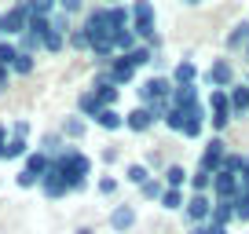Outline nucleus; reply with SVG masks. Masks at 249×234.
<instances>
[{
    "label": "nucleus",
    "instance_id": "1",
    "mask_svg": "<svg viewBox=\"0 0 249 234\" xmlns=\"http://www.w3.org/2000/svg\"><path fill=\"white\" fill-rule=\"evenodd\" d=\"M55 165L62 168V176H66V183H70V194H77V190H85V187H88L92 161H88L81 150H66L62 157H55Z\"/></svg>",
    "mask_w": 249,
    "mask_h": 234
},
{
    "label": "nucleus",
    "instance_id": "2",
    "mask_svg": "<svg viewBox=\"0 0 249 234\" xmlns=\"http://www.w3.org/2000/svg\"><path fill=\"white\" fill-rule=\"evenodd\" d=\"M85 33H88V48L114 37V30H110V8H95L92 15L85 18Z\"/></svg>",
    "mask_w": 249,
    "mask_h": 234
},
{
    "label": "nucleus",
    "instance_id": "3",
    "mask_svg": "<svg viewBox=\"0 0 249 234\" xmlns=\"http://www.w3.org/2000/svg\"><path fill=\"white\" fill-rule=\"evenodd\" d=\"M172 81L169 77H147L140 84V106H150V102H158V99H172Z\"/></svg>",
    "mask_w": 249,
    "mask_h": 234
},
{
    "label": "nucleus",
    "instance_id": "4",
    "mask_svg": "<svg viewBox=\"0 0 249 234\" xmlns=\"http://www.w3.org/2000/svg\"><path fill=\"white\" fill-rule=\"evenodd\" d=\"M183 216L191 219L195 227L209 223V216H213V198H209V194H191V198L183 201Z\"/></svg>",
    "mask_w": 249,
    "mask_h": 234
},
{
    "label": "nucleus",
    "instance_id": "5",
    "mask_svg": "<svg viewBox=\"0 0 249 234\" xmlns=\"http://www.w3.org/2000/svg\"><path fill=\"white\" fill-rule=\"evenodd\" d=\"M224 157H227V143L220 139V135H213V139L205 143V150H202V165H198V168L216 176V172L224 168Z\"/></svg>",
    "mask_w": 249,
    "mask_h": 234
},
{
    "label": "nucleus",
    "instance_id": "6",
    "mask_svg": "<svg viewBox=\"0 0 249 234\" xmlns=\"http://www.w3.org/2000/svg\"><path fill=\"white\" fill-rule=\"evenodd\" d=\"M40 194L44 198H66L70 194V183H66V176H62V168L52 161V168H48V176L40 180Z\"/></svg>",
    "mask_w": 249,
    "mask_h": 234
},
{
    "label": "nucleus",
    "instance_id": "7",
    "mask_svg": "<svg viewBox=\"0 0 249 234\" xmlns=\"http://www.w3.org/2000/svg\"><path fill=\"white\" fill-rule=\"evenodd\" d=\"M202 81H205L209 88H231V84H234V70H231V63H227V59H216V63L205 70Z\"/></svg>",
    "mask_w": 249,
    "mask_h": 234
},
{
    "label": "nucleus",
    "instance_id": "8",
    "mask_svg": "<svg viewBox=\"0 0 249 234\" xmlns=\"http://www.w3.org/2000/svg\"><path fill=\"white\" fill-rule=\"evenodd\" d=\"M26 26H30V11H26V8H22V0H18L15 8L4 11V33H8V37H22Z\"/></svg>",
    "mask_w": 249,
    "mask_h": 234
},
{
    "label": "nucleus",
    "instance_id": "9",
    "mask_svg": "<svg viewBox=\"0 0 249 234\" xmlns=\"http://www.w3.org/2000/svg\"><path fill=\"white\" fill-rule=\"evenodd\" d=\"M213 198H216V201H231V198H238V176H231V172L220 168L216 176H213Z\"/></svg>",
    "mask_w": 249,
    "mask_h": 234
},
{
    "label": "nucleus",
    "instance_id": "10",
    "mask_svg": "<svg viewBox=\"0 0 249 234\" xmlns=\"http://www.w3.org/2000/svg\"><path fill=\"white\" fill-rule=\"evenodd\" d=\"M154 114H150V106H136L124 114V128H132V132H147V128H154Z\"/></svg>",
    "mask_w": 249,
    "mask_h": 234
},
{
    "label": "nucleus",
    "instance_id": "11",
    "mask_svg": "<svg viewBox=\"0 0 249 234\" xmlns=\"http://www.w3.org/2000/svg\"><path fill=\"white\" fill-rule=\"evenodd\" d=\"M110 77H114V84L121 88V84H132L136 81V66L124 59V55H117L114 63H110Z\"/></svg>",
    "mask_w": 249,
    "mask_h": 234
},
{
    "label": "nucleus",
    "instance_id": "12",
    "mask_svg": "<svg viewBox=\"0 0 249 234\" xmlns=\"http://www.w3.org/2000/svg\"><path fill=\"white\" fill-rule=\"evenodd\" d=\"M227 99H231V117H246L249 114V84H231Z\"/></svg>",
    "mask_w": 249,
    "mask_h": 234
},
{
    "label": "nucleus",
    "instance_id": "13",
    "mask_svg": "<svg viewBox=\"0 0 249 234\" xmlns=\"http://www.w3.org/2000/svg\"><path fill=\"white\" fill-rule=\"evenodd\" d=\"M99 110H103V102H99V95H95L92 88L77 95V114L85 117V121H95V117H99Z\"/></svg>",
    "mask_w": 249,
    "mask_h": 234
},
{
    "label": "nucleus",
    "instance_id": "14",
    "mask_svg": "<svg viewBox=\"0 0 249 234\" xmlns=\"http://www.w3.org/2000/svg\"><path fill=\"white\" fill-rule=\"evenodd\" d=\"M132 223H136V209H132V205H117V209L110 212V227H114L117 234L132 231Z\"/></svg>",
    "mask_w": 249,
    "mask_h": 234
},
{
    "label": "nucleus",
    "instance_id": "15",
    "mask_svg": "<svg viewBox=\"0 0 249 234\" xmlns=\"http://www.w3.org/2000/svg\"><path fill=\"white\" fill-rule=\"evenodd\" d=\"M172 106H176V110L198 106V88H195V84H179V88H172Z\"/></svg>",
    "mask_w": 249,
    "mask_h": 234
},
{
    "label": "nucleus",
    "instance_id": "16",
    "mask_svg": "<svg viewBox=\"0 0 249 234\" xmlns=\"http://www.w3.org/2000/svg\"><path fill=\"white\" fill-rule=\"evenodd\" d=\"M48 168H52V157L48 154H40V150H30V154H26V172H33L37 180H44Z\"/></svg>",
    "mask_w": 249,
    "mask_h": 234
},
{
    "label": "nucleus",
    "instance_id": "17",
    "mask_svg": "<svg viewBox=\"0 0 249 234\" xmlns=\"http://www.w3.org/2000/svg\"><path fill=\"white\" fill-rule=\"evenodd\" d=\"M231 219H234V198H231V201H216V198H213V216H209V223L227 227Z\"/></svg>",
    "mask_w": 249,
    "mask_h": 234
},
{
    "label": "nucleus",
    "instance_id": "18",
    "mask_svg": "<svg viewBox=\"0 0 249 234\" xmlns=\"http://www.w3.org/2000/svg\"><path fill=\"white\" fill-rule=\"evenodd\" d=\"M198 81V66L191 63V59H183V63H176V70H172V84H195Z\"/></svg>",
    "mask_w": 249,
    "mask_h": 234
},
{
    "label": "nucleus",
    "instance_id": "19",
    "mask_svg": "<svg viewBox=\"0 0 249 234\" xmlns=\"http://www.w3.org/2000/svg\"><path fill=\"white\" fill-rule=\"evenodd\" d=\"M95 125L107 128V132H117V128H124V117L117 114L114 106H103V110H99V117H95Z\"/></svg>",
    "mask_w": 249,
    "mask_h": 234
},
{
    "label": "nucleus",
    "instance_id": "20",
    "mask_svg": "<svg viewBox=\"0 0 249 234\" xmlns=\"http://www.w3.org/2000/svg\"><path fill=\"white\" fill-rule=\"evenodd\" d=\"M205 110H209V114H231V99H227L224 88H213V92H209V102H205Z\"/></svg>",
    "mask_w": 249,
    "mask_h": 234
},
{
    "label": "nucleus",
    "instance_id": "21",
    "mask_svg": "<svg viewBox=\"0 0 249 234\" xmlns=\"http://www.w3.org/2000/svg\"><path fill=\"white\" fill-rule=\"evenodd\" d=\"M40 154H48L52 161L66 154V139H62V132L59 135H44V139H40Z\"/></svg>",
    "mask_w": 249,
    "mask_h": 234
},
{
    "label": "nucleus",
    "instance_id": "22",
    "mask_svg": "<svg viewBox=\"0 0 249 234\" xmlns=\"http://www.w3.org/2000/svg\"><path fill=\"white\" fill-rule=\"evenodd\" d=\"M88 132V121L85 117H66V121H62V139H81V135Z\"/></svg>",
    "mask_w": 249,
    "mask_h": 234
},
{
    "label": "nucleus",
    "instance_id": "23",
    "mask_svg": "<svg viewBox=\"0 0 249 234\" xmlns=\"http://www.w3.org/2000/svg\"><path fill=\"white\" fill-rule=\"evenodd\" d=\"M249 44V18H242V22L231 26V33H227V48H246Z\"/></svg>",
    "mask_w": 249,
    "mask_h": 234
},
{
    "label": "nucleus",
    "instance_id": "24",
    "mask_svg": "<svg viewBox=\"0 0 249 234\" xmlns=\"http://www.w3.org/2000/svg\"><path fill=\"white\" fill-rule=\"evenodd\" d=\"M191 180V172L183 168V165H169L165 168V187H172V190H183V183Z\"/></svg>",
    "mask_w": 249,
    "mask_h": 234
},
{
    "label": "nucleus",
    "instance_id": "25",
    "mask_svg": "<svg viewBox=\"0 0 249 234\" xmlns=\"http://www.w3.org/2000/svg\"><path fill=\"white\" fill-rule=\"evenodd\" d=\"M124 59H128V63H132V66H136V70H140V66H147V63H154V48H150V44H136V48H132V51L124 55Z\"/></svg>",
    "mask_w": 249,
    "mask_h": 234
},
{
    "label": "nucleus",
    "instance_id": "26",
    "mask_svg": "<svg viewBox=\"0 0 249 234\" xmlns=\"http://www.w3.org/2000/svg\"><path fill=\"white\" fill-rule=\"evenodd\" d=\"M187 187H191V194H209L213 190V172H202L198 168L191 180H187Z\"/></svg>",
    "mask_w": 249,
    "mask_h": 234
},
{
    "label": "nucleus",
    "instance_id": "27",
    "mask_svg": "<svg viewBox=\"0 0 249 234\" xmlns=\"http://www.w3.org/2000/svg\"><path fill=\"white\" fill-rule=\"evenodd\" d=\"M128 26H132V11L128 8H121V4H114V8H110V30H128Z\"/></svg>",
    "mask_w": 249,
    "mask_h": 234
},
{
    "label": "nucleus",
    "instance_id": "28",
    "mask_svg": "<svg viewBox=\"0 0 249 234\" xmlns=\"http://www.w3.org/2000/svg\"><path fill=\"white\" fill-rule=\"evenodd\" d=\"M110 40H114V51H121V55H128V51L136 48V33H132V30H117Z\"/></svg>",
    "mask_w": 249,
    "mask_h": 234
},
{
    "label": "nucleus",
    "instance_id": "29",
    "mask_svg": "<svg viewBox=\"0 0 249 234\" xmlns=\"http://www.w3.org/2000/svg\"><path fill=\"white\" fill-rule=\"evenodd\" d=\"M124 180L132 183V187H143V183L150 180V172H147V165H128V168H124Z\"/></svg>",
    "mask_w": 249,
    "mask_h": 234
},
{
    "label": "nucleus",
    "instance_id": "30",
    "mask_svg": "<svg viewBox=\"0 0 249 234\" xmlns=\"http://www.w3.org/2000/svg\"><path fill=\"white\" fill-rule=\"evenodd\" d=\"M22 8L30 11V15H44V18H52L55 4H52V0H22Z\"/></svg>",
    "mask_w": 249,
    "mask_h": 234
},
{
    "label": "nucleus",
    "instance_id": "31",
    "mask_svg": "<svg viewBox=\"0 0 249 234\" xmlns=\"http://www.w3.org/2000/svg\"><path fill=\"white\" fill-rule=\"evenodd\" d=\"M161 209H169V212L183 209V190H172V187H165V194H161Z\"/></svg>",
    "mask_w": 249,
    "mask_h": 234
},
{
    "label": "nucleus",
    "instance_id": "32",
    "mask_svg": "<svg viewBox=\"0 0 249 234\" xmlns=\"http://www.w3.org/2000/svg\"><path fill=\"white\" fill-rule=\"evenodd\" d=\"M140 194L147 198V201H161V194H165V183H161V180H147V183L140 187Z\"/></svg>",
    "mask_w": 249,
    "mask_h": 234
},
{
    "label": "nucleus",
    "instance_id": "33",
    "mask_svg": "<svg viewBox=\"0 0 249 234\" xmlns=\"http://www.w3.org/2000/svg\"><path fill=\"white\" fill-rule=\"evenodd\" d=\"M26 154H30V143H26V139H15V135H11L8 147H4V157H26Z\"/></svg>",
    "mask_w": 249,
    "mask_h": 234
},
{
    "label": "nucleus",
    "instance_id": "34",
    "mask_svg": "<svg viewBox=\"0 0 249 234\" xmlns=\"http://www.w3.org/2000/svg\"><path fill=\"white\" fill-rule=\"evenodd\" d=\"M40 48L44 44H40V37H33V33H22V37H18V51L22 55H37Z\"/></svg>",
    "mask_w": 249,
    "mask_h": 234
},
{
    "label": "nucleus",
    "instance_id": "35",
    "mask_svg": "<svg viewBox=\"0 0 249 234\" xmlns=\"http://www.w3.org/2000/svg\"><path fill=\"white\" fill-rule=\"evenodd\" d=\"M18 59V44H11V40H0V66H8L11 70V63Z\"/></svg>",
    "mask_w": 249,
    "mask_h": 234
},
{
    "label": "nucleus",
    "instance_id": "36",
    "mask_svg": "<svg viewBox=\"0 0 249 234\" xmlns=\"http://www.w3.org/2000/svg\"><path fill=\"white\" fill-rule=\"evenodd\" d=\"M246 161H249L246 154H227V157H224V172H231V176H238V172L246 168Z\"/></svg>",
    "mask_w": 249,
    "mask_h": 234
},
{
    "label": "nucleus",
    "instance_id": "37",
    "mask_svg": "<svg viewBox=\"0 0 249 234\" xmlns=\"http://www.w3.org/2000/svg\"><path fill=\"white\" fill-rule=\"evenodd\" d=\"M165 125H169L172 132H183V125H187V114H183V110H176V106H172L169 114H165Z\"/></svg>",
    "mask_w": 249,
    "mask_h": 234
},
{
    "label": "nucleus",
    "instance_id": "38",
    "mask_svg": "<svg viewBox=\"0 0 249 234\" xmlns=\"http://www.w3.org/2000/svg\"><path fill=\"white\" fill-rule=\"evenodd\" d=\"M52 30L66 37V33H70V15H66V11H52Z\"/></svg>",
    "mask_w": 249,
    "mask_h": 234
},
{
    "label": "nucleus",
    "instance_id": "39",
    "mask_svg": "<svg viewBox=\"0 0 249 234\" xmlns=\"http://www.w3.org/2000/svg\"><path fill=\"white\" fill-rule=\"evenodd\" d=\"M40 44H44V51H62V44H66V37H62V33H44V40H40Z\"/></svg>",
    "mask_w": 249,
    "mask_h": 234
},
{
    "label": "nucleus",
    "instance_id": "40",
    "mask_svg": "<svg viewBox=\"0 0 249 234\" xmlns=\"http://www.w3.org/2000/svg\"><path fill=\"white\" fill-rule=\"evenodd\" d=\"M33 66H37V63H33V55H22V51H18V59L11 63V73H33Z\"/></svg>",
    "mask_w": 249,
    "mask_h": 234
},
{
    "label": "nucleus",
    "instance_id": "41",
    "mask_svg": "<svg viewBox=\"0 0 249 234\" xmlns=\"http://www.w3.org/2000/svg\"><path fill=\"white\" fill-rule=\"evenodd\" d=\"M234 219L249 223V194H238V198H234Z\"/></svg>",
    "mask_w": 249,
    "mask_h": 234
},
{
    "label": "nucleus",
    "instance_id": "42",
    "mask_svg": "<svg viewBox=\"0 0 249 234\" xmlns=\"http://www.w3.org/2000/svg\"><path fill=\"white\" fill-rule=\"evenodd\" d=\"M15 183H18V187H22V190H30V187H40V180H37V176H33V172H18V176H15Z\"/></svg>",
    "mask_w": 249,
    "mask_h": 234
},
{
    "label": "nucleus",
    "instance_id": "43",
    "mask_svg": "<svg viewBox=\"0 0 249 234\" xmlns=\"http://www.w3.org/2000/svg\"><path fill=\"white\" fill-rule=\"evenodd\" d=\"M209 125H213V132H224L231 125V114H209Z\"/></svg>",
    "mask_w": 249,
    "mask_h": 234
},
{
    "label": "nucleus",
    "instance_id": "44",
    "mask_svg": "<svg viewBox=\"0 0 249 234\" xmlns=\"http://www.w3.org/2000/svg\"><path fill=\"white\" fill-rule=\"evenodd\" d=\"M95 190H99V194H114V190H117V180H114V176H103V180L95 183Z\"/></svg>",
    "mask_w": 249,
    "mask_h": 234
},
{
    "label": "nucleus",
    "instance_id": "45",
    "mask_svg": "<svg viewBox=\"0 0 249 234\" xmlns=\"http://www.w3.org/2000/svg\"><path fill=\"white\" fill-rule=\"evenodd\" d=\"M11 135H15V139H26V135H30V121H15V125H11Z\"/></svg>",
    "mask_w": 249,
    "mask_h": 234
},
{
    "label": "nucleus",
    "instance_id": "46",
    "mask_svg": "<svg viewBox=\"0 0 249 234\" xmlns=\"http://www.w3.org/2000/svg\"><path fill=\"white\" fill-rule=\"evenodd\" d=\"M70 44H73V48H88V33H85V30H73V33H70Z\"/></svg>",
    "mask_w": 249,
    "mask_h": 234
},
{
    "label": "nucleus",
    "instance_id": "47",
    "mask_svg": "<svg viewBox=\"0 0 249 234\" xmlns=\"http://www.w3.org/2000/svg\"><path fill=\"white\" fill-rule=\"evenodd\" d=\"M238 194H249V161H246V168L238 172Z\"/></svg>",
    "mask_w": 249,
    "mask_h": 234
},
{
    "label": "nucleus",
    "instance_id": "48",
    "mask_svg": "<svg viewBox=\"0 0 249 234\" xmlns=\"http://www.w3.org/2000/svg\"><path fill=\"white\" fill-rule=\"evenodd\" d=\"M59 8H62V11H66V15H73V11H77V8H81V0H59Z\"/></svg>",
    "mask_w": 249,
    "mask_h": 234
},
{
    "label": "nucleus",
    "instance_id": "49",
    "mask_svg": "<svg viewBox=\"0 0 249 234\" xmlns=\"http://www.w3.org/2000/svg\"><path fill=\"white\" fill-rule=\"evenodd\" d=\"M99 157H103V161H107V165H110V161H117V157H121V154H117V147H107V150H103V154H99Z\"/></svg>",
    "mask_w": 249,
    "mask_h": 234
},
{
    "label": "nucleus",
    "instance_id": "50",
    "mask_svg": "<svg viewBox=\"0 0 249 234\" xmlns=\"http://www.w3.org/2000/svg\"><path fill=\"white\" fill-rule=\"evenodd\" d=\"M8 77H11V70H8V66H0V92L8 88Z\"/></svg>",
    "mask_w": 249,
    "mask_h": 234
},
{
    "label": "nucleus",
    "instance_id": "51",
    "mask_svg": "<svg viewBox=\"0 0 249 234\" xmlns=\"http://www.w3.org/2000/svg\"><path fill=\"white\" fill-rule=\"evenodd\" d=\"M205 231H209V234H227V227H216V223H205Z\"/></svg>",
    "mask_w": 249,
    "mask_h": 234
},
{
    "label": "nucleus",
    "instance_id": "52",
    "mask_svg": "<svg viewBox=\"0 0 249 234\" xmlns=\"http://www.w3.org/2000/svg\"><path fill=\"white\" fill-rule=\"evenodd\" d=\"M4 132H8V128L0 125V157H4V147H8V139H4Z\"/></svg>",
    "mask_w": 249,
    "mask_h": 234
},
{
    "label": "nucleus",
    "instance_id": "53",
    "mask_svg": "<svg viewBox=\"0 0 249 234\" xmlns=\"http://www.w3.org/2000/svg\"><path fill=\"white\" fill-rule=\"evenodd\" d=\"M187 234H209V231H205V223H202V227H191Z\"/></svg>",
    "mask_w": 249,
    "mask_h": 234
},
{
    "label": "nucleus",
    "instance_id": "54",
    "mask_svg": "<svg viewBox=\"0 0 249 234\" xmlns=\"http://www.w3.org/2000/svg\"><path fill=\"white\" fill-rule=\"evenodd\" d=\"M77 234H95V231H92V227H77Z\"/></svg>",
    "mask_w": 249,
    "mask_h": 234
},
{
    "label": "nucleus",
    "instance_id": "55",
    "mask_svg": "<svg viewBox=\"0 0 249 234\" xmlns=\"http://www.w3.org/2000/svg\"><path fill=\"white\" fill-rule=\"evenodd\" d=\"M183 4H187V8H195V4H202V0H183Z\"/></svg>",
    "mask_w": 249,
    "mask_h": 234
},
{
    "label": "nucleus",
    "instance_id": "56",
    "mask_svg": "<svg viewBox=\"0 0 249 234\" xmlns=\"http://www.w3.org/2000/svg\"><path fill=\"white\" fill-rule=\"evenodd\" d=\"M0 37H4V15H0Z\"/></svg>",
    "mask_w": 249,
    "mask_h": 234
},
{
    "label": "nucleus",
    "instance_id": "57",
    "mask_svg": "<svg viewBox=\"0 0 249 234\" xmlns=\"http://www.w3.org/2000/svg\"><path fill=\"white\" fill-rule=\"evenodd\" d=\"M242 55H246V59H249V44H246V48H242Z\"/></svg>",
    "mask_w": 249,
    "mask_h": 234
},
{
    "label": "nucleus",
    "instance_id": "58",
    "mask_svg": "<svg viewBox=\"0 0 249 234\" xmlns=\"http://www.w3.org/2000/svg\"><path fill=\"white\" fill-rule=\"evenodd\" d=\"M52 4H59V0H52Z\"/></svg>",
    "mask_w": 249,
    "mask_h": 234
},
{
    "label": "nucleus",
    "instance_id": "59",
    "mask_svg": "<svg viewBox=\"0 0 249 234\" xmlns=\"http://www.w3.org/2000/svg\"><path fill=\"white\" fill-rule=\"evenodd\" d=\"M246 84H249V77H246Z\"/></svg>",
    "mask_w": 249,
    "mask_h": 234
}]
</instances>
